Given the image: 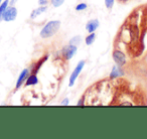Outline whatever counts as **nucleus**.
I'll return each instance as SVG.
<instances>
[{
    "instance_id": "1",
    "label": "nucleus",
    "mask_w": 147,
    "mask_h": 139,
    "mask_svg": "<svg viewBox=\"0 0 147 139\" xmlns=\"http://www.w3.org/2000/svg\"><path fill=\"white\" fill-rule=\"evenodd\" d=\"M61 27V21L59 20H51L42 27L40 31V36L42 38H49L53 36L59 31Z\"/></svg>"
},
{
    "instance_id": "2",
    "label": "nucleus",
    "mask_w": 147,
    "mask_h": 139,
    "mask_svg": "<svg viewBox=\"0 0 147 139\" xmlns=\"http://www.w3.org/2000/svg\"><path fill=\"white\" fill-rule=\"evenodd\" d=\"M85 63H86V61H80L78 63V65H76V67H75V70H74V72L71 73V77H69V87H73L74 85H75V83H76L79 75L81 74L82 70L84 69Z\"/></svg>"
},
{
    "instance_id": "3",
    "label": "nucleus",
    "mask_w": 147,
    "mask_h": 139,
    "mask_svg": "<svg viewBox=\"0 0 147 139\" xmlns=\"http://www.w3.org/2000/svg\"><path fill=\"white\" fill-rule=\"evenodd\" d=\"M112 57H113V59H114L115 63H116L117 65L123 67V65H126V63H127L126 55H125V53H123L122 51H120V49H114L112 53Z\"/></svg>"
},
{
    "instance_id": "4",
    "label": "nucleus",
    "mask_w": 147,
    "mask_h": 139,
    "mask_svg": "<svg viewBox=\"0 0 147 139\" xmlns=\"http://www.w3.org/2000/svg\"><path fill=\"white\" fill-rule=\"evenodd\" d=\"M17 16V9L16 7H14L13 5L8 6L7 9L5 10V13L3 15V20L9 22V21H14L16 19Z\"/></svg>"
},
{
    "instance_id": "5",
    "label": "nucleus",
    "mask_w": 147,
    "mask_h": 139,
    "mask_svg": "<svg viewBox=\"0 0 147 139\" xmlns=\"http://www.w3.org/2000/svg\"><path fill=\"white\" fill-rule=\"evenodd\" d=\"M77 53H78V47L73 45H69L67 47H65L63 51V57H65V59H71V57L77 55Z\"/></svg>"
},
{
    "instance_id": "6",
    "label": "nucleus",
    "mask_w": 147,
    "mask_h": 139,
    "mask_svg": "<svg viewBox=\"0 0 147 139\" xmlns=\"http://www.w3.org/2000/svg\"><path fill=\"white\" fill-rule=\"evenodd\" d=\"M29 76V69H24L21 71V73L19 74L18 78L16 81V85H15V89H19L23 84L25 83V80L27 79V77Z\"/></svg>"
},
{
    "instance_id": "7",
    "label": "nucleus",
    "mask_w": 147,
    "mask_h": 139,
    "mask_svg": "<svg viewBox=\"0 0 147 139\" xmlns=\"http://www.w3.org/2000/svg\"><path fill=\"white\" fill-rule=\"evenodd\" d=\"M99 25H100V22H99L98 19H92V20L88 21L86 24V30L88 31L89 33L91 32H95V31L98 29Z\"/></svg>"
},
{
    "instance_id": "8",
    "label": "nucleus",
    "mask_w": 147,
    "mask_h": 139,
    "mask_svg": "<svg viewBox=\"0 0 147 139\" xmlns=\"http://www.w3.org/2000/svg\"><path fill=\"white\" fill-rule=\"evenodd\" d=\"M123 75H124V71L122 70V67L120 65H114L110 73V79L114 80V79H117L119 77H122Z\"/></svg>"
},
{
    "instance_id": "9",
    "label": "nucleus",
    "mask_w": 147,
    "mask_h": 139,
    "mask_svg": "<svg viewBox=\"0 0 147 139\" xmlns=\"http://www.w3.org/2000/svg\"><path fill=\"white\" fill-rule=\"evenodd\" d=\"M38 83V78H37L36 74H32L31 73L27 79L25 80V83H24V86L25 87H29V86H34Z\"/></svg>"
},
{
    "instance_id": "10",
    "label": "nucleus",
    "mask_w": 147,
    "mask_h": 139,
    "mask_svg": "<svg viewBox=\"0 0 147 139\" xmlns=\"http://www.w3.org/2000/svg\"><path fill=\"white\" fill-rule=\"evenodd\" d=\"M47 10V6H39L38 8L33 9V10L31 11V13H30V18L31 19L36 18V17L38 16L39 14H41V13H45Z\"/></svg>"
},
{
    "instance_id": "11",
    "label": "nucleus",
    "mask_w": 147,
    "mask_h": 139,
    "mask_svg": "<svg viewBox=\"0 0 147 139\" xmlns=\"http://www.w3.org/2000/svg\"><path fill=\"white\" fill-rule=\"evenodd\" d=\"M9 6V0H4L3 2L0 3V22L3 20V15L5 13V10Z\"/></svg>"
},
{
    "instance_id": "12",
    "label": "nucleus",
    "mask_w": 147,
    "mask_h": 139,
    "mask_svg": "<svg viewBox=\"0 0 147 139\" xmlns=\"http://www.w3.org/2000/svg\"><path fill=\"white\" fill-rule=\"evenodd\" d=\"M95 39H96V33L95 32H91L88 36L85 38V43H86L87 45H91L94 43Z\"/></svg>"
},
{
    "instance_id": "13",
    "label": "nucleus",
    "mask_w": 147,
    "mask_h": 139,
    "mask_svg": "<svg viewBox=\"0 0 147 139\" xmlns=\"http://www.w3.org/2000/svg\"><path fill=\"white\" fill-rule=\"evenodd\" d=\"M81 36L80 35H76V36H74L73 38H71V40H69V45H76V47H78L79 43H81Z\"/></svg>"
},
{
    "instance_id": "14",
    "label": "nucleus",
    "mask_w": 147,
    "mask_h": 139,
    "mask_svg": "<svg viewBox=\"0 0 147 139\" xmlns=\"http://www.w3.org/2000/svg\"><path fill=\"white\" fill-rule=\"evenodd\" d=\"M87 8H88V5H87L86 3H84V2H82V3H79V4L76 6V10H77V11L86 10Z\"/></svg>"
},
{
    "instance_id": "15",
    "label": "nucleus",
    "mask_w": 147,
    "mask_h": 139,
    "mask_svg": "<svg viewBox=\"0 0 147 139\" xmlns=\"http://www.w3.org/2000/svg\"><path fill=\"white\" fill-rule=\"evenodd\" d=\"M65 0H51V5L53 7H59L63 4Z\"/></svg>"
},
{
    "instance_id": "16",
    "label": "nucleus",
    "mask_w": 147,
    "mask_h": 139,
    "mask_svg": "<svg viewBox=\"0 0 147 139\" xmlns=\"http://www.w3.org/2000/svg\"><path fill=\"white\" fill-rule=\"evenodd\" d=\"M105 5H106L107 8L110 10V9H112L113 6H114V0H105Z\"/></svg>"
},
{
    "instance_id": "17",
    "label": "nucleus",
    "mask_w": 147,
    "mask_h": 139,
    "mask_svg": "<svg viewBox=\"0 0 147 139\" xmlns=\"http://www.w3.org/2000/svg\"><path fill=\"white\" fill-rule=\"evenodd\" d=\"M49 0H38V4L39 6H47V4L49 3Z\"/></svg>"
},
{
    "instance_id": "18",
    "label": "nucleus",
    "mask_w": 147,
    "mask_h": 139,
    "mask_svg": "<svg viewBox=\"0 0 147 139\" xmlns=\"http://www.w3.org/2000/svg\"><path fill=\"white\" fill-rule=\"evenodd\" d=\"M77 105H78V106H84V105H86V103H85V97L81 98L80 100H79V102L77 103Z\"/></svg>"
},
{
    "instance_id": "19",
    "label": "nucleus",
    "mask_w": 147,
    "mask_h": 139,
    "mask_svg": "<svg viewBox=\"0 0 147 139\" xmlns=\"http://www.w3.org/2000/svg\"><path fill=\"white\" fill-rule=\"evenodd\" d=\"M69 104V99H67V98L63 99V100L61 102V106H67Z\"/></svg>"
},
{
    "instance_id": "20",
    "label": "nucleus",
    "mask_w": 147,
    "mask_h": 139,
    "mask_svg": "<svg viewBox=\"0 0 147 139\" xmlns=\"http://www.w3.org/2000/svg\"><path fill=\"white\" fill-rule=\"evenodd\" d=\"M119 2H123V3H125V2H127V1H129V0H118Z\"/></svg>"
},
{
    "instance_id": "21",
    "label": "nucleus",
    "mask_w": 147,
    "mask_h": 139,
    "mask_svg": "<svg viewBox=\"0 0 147 139\" xmlns=\"http://www.w3.org/2000/svg\"><path fill=\"white\" fill-rule=\"evenodd\" d=\"M1 2H2V0H0V3H1Z\"/></svg>"
}]
</instances>
